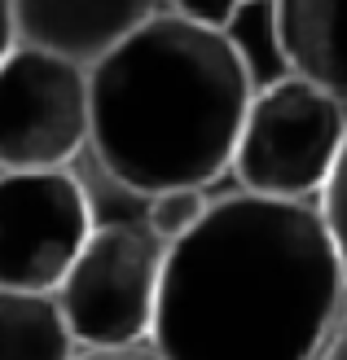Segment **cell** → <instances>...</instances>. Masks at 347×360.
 <instances>
[{
  "instance_id": "obj_9",
  "label": "cell",
  "mask_w": 347,
  "mask_h": 360,
  "mask_svg": "<svg viewBox=\"0 0 347 360\" xmlns=\"http://www.w3.org/2000/svg\"><path fill=\"white\" fill-rule=\"evenodd\" d=\"M80 343L58 295L0 285V360H75Z\"/></svg>"
},
{
  "instance_id": "obj_4",
  "label": "cell",
  "mask_w": 347,
  "mask_h": 360,
  "mask_svg": "<svg viewBox=\"0 0 347 360\" xmlns=\"http://www.w3.org/2000/svg\"><path fill=\"white\" fill-rule=\"evenodd\" d=\"M168 242H158L150 224H97L84 242L58 295L66 326L80 347H132L150 343Z\"/></svg>"
},
{
  "instance_id": "obj_3",
  "label": "cell",
  "mask_w": 347,
  "mask_h": 360,
  "mask_svg": "<svg viewBox=\"0 0 347 360\" xmlns=\"http://www.w3.org/2000/svg\"><path fill=\"white\" fill-rule=\"evenodd\" d=\"M347 141V105L303 75H286L251 93L233 176L246 193L317 202Z\"/></svg>"
},
{
  "instance_id": "obj_12",
  "label": "cell",
  "mask_w": 347,
  "mask_h": 360,
  "mask_svg": "<svg viewBox=\"0 0 347 360\" xmlns=\"http://www.w3.org/2000/svg\"><path fill=\"white\" fill-rule=\"evenodd\" d=\"M317 207H321V220H325V229H330V238L339 246V259L347 268V141H343L334 176H330V185H325V193L317 198Z\"/></svg>"
},
{
  "instance_id": "obj_11",
  "label": "cell",
  "mask_w": 347,
  "mask_h": 360,
  "mask_svg": "<svg viewBox=\"0 0 347 360\" xmlns=\"http://www.w3.org/2000/svg\"><path fill=\"white\" fill-rule=\"evenodd\" d=\"M145 224L158 242H180L185 233L203 220V211L211 207L207 202V189H163V193H150L145 198Z\"/></svg>"
},
{
  "instance_id": "obj_2",
  "label": "cell",
  "mask_w": 347,
  "mask_h": 360,
  "mask_svg": "<svg viewBox=\"0 0 347 360\" xmlns=\"http://www.w3.org/2000/svg\"><path fill=\"white\" fill-rule=\"evenodd\" d=\"M88 150L115 185L141 198L207 189L237 154L255 84L220 27L158 9L88 66Z\"/></svg>"
},
{
  "instance_id": "obj_8",
  "label": "cell",
  "mask_w": 347,
  "mask_h": 360,
  "mask_svg": "<svg viewBox=\"0 0 347 360\" xmlns=\"http://www.w3.org/2000/svg\"><path fill=\"white\" fill-rule=\"evenodd\" d=\"M282 49L295 75L347 105V0H272Z\"/></svg>"
},
{
  "instance_id": "obj_5",
  "label": "cell",
  "mask_w": 347,
  "mask_h": 360,
  "mask_svg": "<svg viewBox=\"0 0 347 360\" xmlns=\"http://www.w3.org/2000/svg\"><path fill=\"white\" fill-rule=\"evenodd\" d=\"M88 132V66L18 40L0 58V172L70 167Z\"/></svg>"
},
{
  "instance_id": "obj_1",
  "label": "cell",
  "mask_w": 347,
  "mask_h": 360,
  "mask_svg": "<svg viewBox=\"0 0 347 360\" xmlns=\"http://www.w3.org/2000/svg\"><path fill=\"white\" fill-rule=\"evenodd\" d=\"M343 299L321 207L242 189L168 246L150 343L163 360H313Z\"/></svg>"
},
{
  "instance_id": "obj_14",
  "label": "cell",
  "mask_w": 347,
  "mask_h": 360,
  "mask_svg": "<svg viewBox=\"0 0 347 360\" xmlns=\"http://www.w3.org/2000/svg\"><path fill=\"white\" fill-rule=\"evenodd\" d=\"M313 360H347V299H343L339 316L330 321V330H325V338H321V347H317Z\"/></svg>"
},
{
  "instance_id": "obj_15",
  "label": "cell",
  "mask_w": 347,
  "mask_h": 360,
  "mask_svg": "<svg viewBox=\"0 0 347 360\" xmlns=\"http://www.w3.org/2000/svg\"><path fill=\"white\" fill-rule=\"evenodd\" d=\"M75 360H163L154 343H132V347H80Z\"/></svg>"
},
{
  "instance_id": "obj_16",
  "label": "cell",
  "mask_w": 347,
  "mask_h": 360,
  "mask_svg": "<svg viewBox=\"0 0 347 360\" xmlns=\"http://www.w3.org/2000/svg\"><path fill=\"white\" fill-rule=\"evenodd\" d=\"M18 44V31H13V5L9 0H0V58Z\"/></svg>"
},
{
  "instance_id": "obj_7",
  "label": "cell",
  "mask_w": 347,
  "mask_h": 360,
  "mask_svg": "<svg viewBox=\"0 0 347 360\" xmlns=\"http://www.w3.org/2000/svg\"><path fill=\"white\" fill-rule=\"evenodd\" d=\"M9 5L23 44L93 66L150 22L163 0H9Z\"/></svg>"
},
{
  "instance_id": "obj_6",
  "label": "cell",
  "mask_w": 347,
  "mask_h": 360,
  "mask_svg": "<svg viewBox=\"0 0 347 360\" xmlns=\"http://www.w3.org/2000/svg\"><path fill=\"white\" fill-rule=\"evenodd\" d=\"M93 202L75 172H0V285L58 290L84 242L93 238Z\"/></svg>"
},
{
  "instance_id": "obj_13",
  "label": "cell",
  "mask_w": 347,
  "mask_h": 360,
  "mask_svg": "<svg viewBox=\"0 0 347 360\" xmlns=\"http://www.w3.org/2000/svg\"><path fill=\"white\" fill-rule=\"evenodd\" d=\"M242 5H251V0H168V9L194 18V22H207V27H225Z\"/></svg>"
},
{
  "instance_id": "obj_10",
  "label": "cell",
  "mask_w": 347,
  "mask_h": 360,
  "mask_svg": "<svg viewBox=\"0 0 347 360\" xmlns=\"http://www.w3.org/2000/svg\"><path fill=\"white\" fill-rule=\"evenodd\" d=\"M220 31L229 35V44L237 49V58H242V66H246V75H251L255 88L295 75L290 62H286V49H282L277 5H272V0H251V5H242Z\"/></svg>"
}]
</instances>
